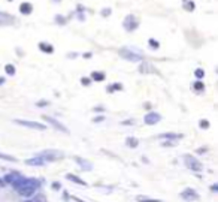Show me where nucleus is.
<instances>
[{
    "label": "nucleus",
    "mask_w": 218,
    "mask_h": 202,
    "mask_svg": "<svg viewBox=\"0 0 218 202\" xmlns=\"http://www.w3.org/2000/svg\"><path fill=\"white\" fill-rule=\"evenodd\" d=\"M54 2H60V0H54Z\"/></svg>",
    "instance_id": "21"
},
{
    "label": "nucleus",
    "mask_w": 218,
    "mask_h": 202,
    "mask_svg": "<svg viewBox=\"0 0 218 202\" xmlns=\"http://www.w3.org/2000/svg\"><path fill=\"white\" fill-rule=\"evenodd\" d=\"M87 9L82 6V5H78V6H76V12H78V14H82V12H85Z\"/></svg>",
    "instance_id": "14"
},
{
    "label": "nucleus",
    "mask_w": 218,
    "mask_h": 202,
    "mask_svg": "<svg viewBox=\"0 0 218 202\" xmlns=\"http://www.w3.org/2000/svg\"><path fill=\"white\" fill-rule=\"evenodd\" d=\"M15 123L21 124V126H27V127H32V129H37V130H45V126L41 124V123H34V121H25V120H17Z\"/></svg>",
    "instance_id": "3"
},
{
    "label": "nucleus",
    "mask_w": 218,
    "mask_h": 202,
    "mask_svg": "<svg viewBox=\"0 0 218 202\" xmlns=\"http://www.w3.org/2000/svg\"><path fill=\"white\" fill-rule=\"evenodd\" d=\"M123 27L127 32H135L139 27V21H137V18L133 14H129V15H125V18L123 20Z\"/></svg>",
    "instance_id": "1"
},
{
    "label": "nucleus",
    "mask_w": 218,
    "mask_h": 202,
    "mask_svg": "<svg viewBox=\"0 0 218 202\" xmlns=\"http://www.w3.org/2000/svg\"><path fill=\"white\" fill-rule=\"evenodd\" d=\"M6 72H8L9 75H14V73H15V68L12 66V65H8V66H6Z\"/></svg>",
    "instance_id": "12"
},
{
    "label": "nucleus",
    "mask_w": 218,
    "mask_h": 202,
    "mask_svg": "<svg viewBox=\"0 0 218 202\" xmlns=\"http://www.w3.org/2000/svg\"><path fill=\"white\" fill-rule=\"evenodd\" d=\"M149 45H151V48H158V42L154 39H149Z\"/></svg>",
    "instance_id": "15"
},
{
    "label": "nucleus",
    "mask_w": 218,
    "mask_h": 202,
    "mask_svg": "<svg viewBox=\"0 0 218 202\" xmlns=\"http://www.w3.org/2000/svg\"><path fill=\"white\" fill-rule=\"evenodd\" d=\"M82 84H85V85L90 84V80H88V78H82Z\"/></svg>",
    "instance_id": "18"
},
{
    "label": "nucleus",
    "mask_w": 218,
    "mask_h": 202,
    "mask_svg": "<svg viewBox=\"0 0 218 202\" xmlns=\"http://www.w3.org/2000/svg\"><path fill=\"white\" fill-rule=\"evenodd\" d=\"M194 87L197 88V90H202V88H203V85H202L200 82H197V84H194Z\"/></svg>",
    "instance_id": "16"
},
{
    "label": "nucleus",
    "mask_w": 218,
    "mask_h": 202,
    "mask_svg": "<svg viewBox=\"0 0 218 202\" xmlns=\"http://www.w3.org/2000/svg\"><path fill=\"white\" fill-rule=\"evenodd\" d=\"M182 8L187 12H193L196 9V3L193 2V0H182Z\"/></svg>",
    "instance_id": "7"
},
{
    "label": "nucleus",
    "mask_w": 218,
    "mask_h": 202,
    "mask_svg": "<svg viewBox=\"0 0 218 202\" xmlns=\"http://www.w3.org/2000/svg\"><path fill=\"white\" fill-rule=\"evenodd\" d=\"M196 75H197V77H203V72H202V69H197Z\"/></svg>",
    "instance_id": "17"
},
{
    "label": "nucleus",
    "mask_w": 218,
    "mask_h": 202,
    "mask_svg": "<svg viewBox=\"0 0 218 202\" xmlns=\"http://www.w3.org/2000/svg\"><path fill=\"white\" fill-rule=\"evenodd\" d=\"M54 21L58 24V26H64L67 20H66V17H63L61 14H57V15H55V18H54Z\"/></svg>",
    "instance_id": "8"
},
{
    "label": "nucleus",
    "mask_w": 218,
    "mask_h": 202,
    "mask_svg": "<svg viewBox=\"0 0 218 202\" xmlns=\"http://www.w3.org/2000/svg\"><path fill=\"white\" fill-rule=\"evenodd\" d=\"M158 120H160V115H157V114H149V115L145 118V121H147V123H149V124L156 123V121H158Z\"/></svg>",
    "instance_id": "10"
},
{
    "label": "nucleus",
    "mask_w": 218,
    "mask_h": 202,
    "mask_svg": "<svg viewBox=\"0 0 218 202\" xmlns=\"http://www.w3.org/2000/svg\"><path fill=\"white\" fill-rule=\"evenodd\" d=\"M111 14H112V9H111V8H103V9L100 11V15H102V17H105V18H106V17H109Z\"/></svg>",
    "instance_id": "11"
},
{
    "label": "nucleus",
    "mask_w": 218,
    "mask_h": 202,
    "mask_svg": "<svg viewBox=\"0 0 218 202\" xmlns=\"http://www.w3.org/2000/svg\"><path fill=\"white\" fill-rule=\"evenodd\" d=\"M18 11L21 12L22 15H30L32 12H33V5L30 2H22L18 8Z\"/></svg>",
    "instance_id": "5"
},
{
    "label": "nucleus",
    "mask_w": 218,
    "mask_h": 202,
    "mask_svg": "<svg viewBox=\"0 0 218 202\" xmlns=\"http://www.w3.org/2000/svg\"><path fill=\"white\" fill-rule=\"evenodd\" d=\"M93 78H94V80H103V78H105V75H103V73H97V72H96V73H93Z\"/></svg>",
    "instance_id": "13"
},
{
    "label": "nucleus",
    "mask_w": 218,
    "mask_h": 202,
    "mask_svg": "<svg viewBox=\"0 0 218 202\" xmlns=\"http://www.w3.org/2000/svg\"><path fill=\"white\" fill-rule=\"evenodd\" d=\"M15 21H17L15 17H12L8 12L0 11V26H11V24H14Z\"/></svg>",
    "instance_id": "2"
},
{
    "label": "nucleus",
    "mask_w": 218,
    "mask_h": 202,
    "mask_svg": "<svg viewBox=\"0 0 218 202\" xmlns=\"http://www.w3.org/2000/svg\"><path fill=\"white\" fill-rule=\"evenodd\" d=\"M120 54H121V56H123L124 58L130 60V61H136V60H140V56H137V54L132 53L130 49H127V48H123V49H120Z\"/></svg>",
    "instance_id": "4"
},
{
    "label": "nucleus",
    "mask_w": 218,
    "mask_h": 202,
    "mask_svg": "<svg viewBox=\"0 0 218 202\" xmlns=\"http://www.w3.org/2000/svg\"><path fill=\"white\" fill-rule=\"evenodd\" d=\"M200 124H202V127H208V121H202Z\"/></svg>",
    "instance_id": "19"
},
{
    "label": "nucleus",
    "mask_w": 218,
    "mask_h": 202,
    "mask_svg": "<svg viewBox=\"0 0 218 202\" xmlns=\"http://www.w3.org/2000/svg\"><path fill=\"white\" fill-rule=\"evenodd\" d=\"M8 2H12V0H8Z\"/></svg>",
    "instance_id": "22"
},
{
    "label": "nucleus",
    "mask_w": 218,
    "mask_h": 202,
    "mask_svg": "<svg viewBox=\"0 0 218 202\" xmlns=\"http://www.w3.org/2000/svg\"><path fill=\"white\" fill-rule=\"evenodd\" d=\"M39 48L42 49L43 53H53L54 51V48H53V45H48V44H39Z\"/></svg>",
    "instance_id": "9"
},
{
    "label": "nucleus",
    "mask_w": 218,
    "mask_h": 202,
    "mask_svg": "<svg viewBox=\"0 0 218 202\" xmlns=\"http://www.w3.org/2000/svg\"><path fill=\"white\" fill-rule=\"evenodd\" d=\"M48 123H51V124H53L54 126V127H57V129H60V130H63V132H67V129L64 127V126H63V124H60L55 118H51V117H43Z\"/></svg>",
    "instance_id": "6"
},
{
    "label": "nucleus",
    "mask_w": 218,
    "mask_h": 202,
    "mask_svg": "<svg viewBox=\"0 0 218 202\" xmlns=\"http://www.w3.org/2000/svg\"><path fill=\"white\" fill-rule=\"evenodd\" d=\"M3 82H5V80H3V78H0V84H3Z\"/></svg>",
    "instance_id": "20"
}]
</instances>
